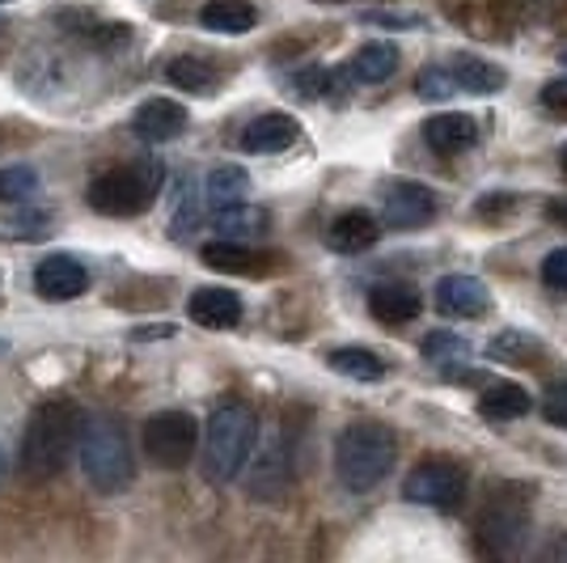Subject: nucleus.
Returning a JSON list of instances; mask_svg holds the SVG:
<instances>
[{"label":"nucleus","instance_id":"nucleus-1","mask_svg":"<svg viewBox=\"0 0 567 563\" xmlns=\"http://www.w3.org/2000/svg\"><path fill=\"white\" fill-rule=\"evenodd\" d=\"M81 411L72 402L51 399L43 407H34V416L25 423L22 437V470L30 479H51L69 467V453L76 449L81 437Z\"/></svg>","mask_w":567,"mask_h":563},{"label":"nucleus","instance_id":"nucleus-2","mask_svg":"<svg viewBox=\"0 0 567 563\" xmlns=\"http://www.w3.org/2000/svg\"><path fill=\"white\" fill-rule=\"evenodd\" d=\"M399 441L385 423H348L334 441V474L348 492H373L381 479L394 470Z\"/></svg>","mask_w":567,"mask_h":563},{"label":"nucleus","instance_id":"nucleus-3","mask_svg":"<svg viewBox=\"0 0 567 563\" xmlns=\"http://www.w3.org/2000/svg\"><path fill=\"white\" fill-rule=\"evenodd\" d=\"M259 420L246 402H220L204 423V474L213 483H234L255 453Z\"/></svg>","mask_w":567,"mask_h":563},{"label":"nucleus","instance_id":"nucleus-4","mask_svg":"<svg viewBox=\"0 0 567 563\" xmlns=\"http://www.w3.org/2000/svg\"><path fill=\"white\" fill-rule=\"evenodd\" d=\"M76 462L97 495H118L132 483V446L115 420H85L76 437Z\"/></svg>","mask_w":567,"mask_h":563},{"label":"nucleus","instance_id":"nucleus-5","mask_svg":"<svg viewBox=\"0 0 567 563\" xmlns=\"http://www.w3.org/2000/svg\"><path fill=\"white\" fill-rule=\"evenodd\" d=\"M162 191V165L157 162H141V165H123V170H111L90 183V208L102 212V216H141V212L153 208Z\"/></svg>","mask_w":567,"mask_h":563},{"label":"nucleus","instance_id":"nucleus-6","mask_svg":"<svg viewBox=\"0 0 567 563\" xmlns=\"http://www.w3.org/2000/svg\"><path fill=\"white\" fill-rule=\"evenodd\" d=\"M141 446L148 462H157L162 470L187 467L199 449V420L190 411H157L144 420Z\"/></svg>","mask_w":567,"mask_h":563},{"label":"nucleus","instance_id":"nucleus-7","mask_svg":"<svg viewBox=\"0 0 567 563\" xmlns=\"http://www.w3.org/2000/svg\"><path fill=\"white\" fill-rule=\"evenodd\" d=\"M466 488H471V474H466V467L450 462V458H427L402 479V495L411 504L436 509V513H453L466 500Z\"/></svg>","mask_w":567,"mask_h":563},{"label":"nucleus","instance_id":"nucleus-8","mask_svg":"<svg viewBox=\"0 0 567 563\" xmlns=\"http://www.w3.org/2000/svg\"><path fill=\"white\" fill-rule=\"evenodd\" d=\"M436 216V191L411 178H390L381 187V221L390 229H420Z\"/></svg>","mask_w":567,"mask_h":563},{"label":"nucleus","instance_id":"nucleus-9","mask_svg":"<svg viewBox=\"0 0 567 563\" xmlns=\"http://www.w3.org/2000/svg\"><path fill=\"white\" fill-rule=\"evenodd\" d=\"M34 288L43 301H72L90 288V272L85 263L72 255H48L34 267Z\"/></svg>","mask_w":567,"mask_h":563},{"label":"nucleus","instance_id":"nucleus-10","mask_svg":"<svg viewBox=\"0 0 567 563\" xmlns=\"http://www.w3.org/2000/svg\"><path fill=\"white\" fill-rule=\"evenodd\" d=\"M132 132L144 144H169L187 132V106L169 102V98H148L141 111L132 115Z\"/></svg>","mask_w":567,"mask_h":563},{"label":"nucleus","instance_id":"nucleus-11","mask_svg":"<svg viewBox=\"0 0 567 563\" xmlns=\"http://www.w3.org/2000/svg\"><path fill=\"white\" fill-rule=\"evenodd\" d=\"M187 314L190 323H199V327L208 330H234L241 323V297H237L234 288H195L187 301Z\"/></svg>","mask_w":567,"mask_h":563},{"label":"nucleus","instance_id":"nucleus-12","mask_svg":"<svg viewBox=\"0 0 567 563\" xmlns=\"http://www.w3.org/2000/svg\"><path fill=\"white\" fill-rule=\"evenodd\" d=\"M487 284L474 280V276H441L436 284V309L445 314V318H478L483 309H487Z\"/></svg>","mask_w":567,"mask_h":563},{"label":"nucleus","instance_id":"nucleus-13","mask_svg":"<svg viewBox=\"0 0 567 563\" xmlns=\"http://www.w3.org/2000/svg\"><path fill=\"white\" fill-rule=\"evenodd\" d=\"M369 314L385 327H406V323H415L424 314V297L415 288H406V284H378L369 293Z\"/></svg>","mask_w":567,"mask_h":563},{"label":"nucleus","instance_id":"nucleus-14","mask_svg":"<svg viewBox=\"0 0 567 563\" xmlns=\"http://www.w3.org/2000/svg\"><path fill=\"white\" fill-rule=\"evenodd\" d=\"M301 136V123L284 111H271V115H259L246 132H241V149L246 153H284L288 144H297Z\"/></svg>","mask_w":567,"mask_h":563},{"label":"nucleus","instance_id":"nucleus-15","mask_svg":"<svg viewBox=\"0 0 567 563\" xmlns=\"http://www.w3.org/2000/svg\"><path fill=\"white\" fill-rule=\"evenodd\" d=\"M378 237H381L378 216L364 208H352V212H343V216H334L331 229H327V242H331V250H339V255H360V250H369Z\"/></svg>","mask_w":567,"mask_h":563},{"label":"nucleus","instance_id":"nucleus-16","mask_svg":"<svg viewBox=\"0 0 567 563\" xmlns=\"http://www.w3.org/2000/svg\"><path fill=\"white\" fill-rule=\"evenodd\" d=\"M424 141H427V149H436V153L453 157V153L474 149V141H478V123H474V115H462V111H453V115H432L424 123Z\"/></svg>","mask_w":567,"mask_h":563},{"label":"nucleus","instance_id":"nucleus-17","mask_svg":"<svg viewBox=\"0 0 567 563\" xmlns=\"http://www.w3.org/2000/svg\"><path fill=\"white\" fill-rule=\"evenodd\" d=\"M445 69H450L457 94H496V90H504V81H508V72L499 69V64L478 60V55H453Z\"/></svg>","mask_w":567,"mask_h":563},{"label":"nucleus","instance_id":"nucleus-18","mask_svg":"<svg viewBox=\"0 0 567 563\" xmlns=\"http://www.w3.org/2000/svg\"><path fill=\"white\" fill-rule=\"evenodd\" d=\"M199 25L213 34H250L259 25V9L250 0H208L199 9Z\"/></svg>","mask_w":567,"mask_h":563},{"label":"nucleus","instance_id":"nucleus-19","mask_svg":"<svg viewBox=\"0 0 567 563\" xmlns=\"http://www.w3.org/2000/svg\"><path fill=\"white\" fill-rule=\"evenodd\" d=\"M529 407H534V402H529V395H525V386L496 381V386H487V395L478 399V416H483V420L508 423V420H520Z\"/></svg>","mask_w":567,"mask_h":563},{"label":"nucleus","instance_id":"nucleus-20","mask_svg":"<svg viewBox=\"0 0 567 563\" xmlns=\"http://www.w3.org/2000/svg\"><path fill=\"white\" fill-rule=\"evenodd\" d=\"M204 195H208V204H213L216 212L234 208V204H246V195H250V174H246L241 165H216L213 174H208V183H204Z\"/></svg>","mask_w":567,"mask_h":563},{"label":"nucleus","instance_id":"nucleus-21","mask_svg":"<svg viewBox=\"0 0 567 563\" xmlns=\"http://www.w3.org/2000/svg\"><path fill=\"white\" fill-rule=\"evenodd\" d=\"M348 72H352L355 81H364V85H381L385 76L399 72V48H390V43H364L352 55Z\"/></svg>","mask_w":567,"mask_h":563},{"label":"nucleus","instance_id":"nucleus-22","mask_svg":"<svg viewBox=\"0 0 567 563\" xmlns=\"http://www.w3.org/2000/svg\"><path fill=\"white\" fill-rule=\"evenodd\" d=\"M327 365L339 377H352V381H381L385 377V360L378 352H369V348H334L327 356Z\"/></svg>","mask_w":567,"mask_h":563},{"label":"nucleus","instance_id":"nucleus-23","mask_svg":"<svg viewBox=\"0 0 567 563\" xmlns=\"http://www.w3.org/2000/svg\"><path fill=\"white\" fill-rule=\"evenodd\" d=\"M166 81L174 90H187V94H213L216 72L204 60H195V55H178V60L166 64Z\"/></svg>","mask_w":567,"mask_h":563},{"label":"nucleus","instance_id":"nucleus-24","mask_svg":"<svg viewBox=\"0 0 567 563\" xmlns=\"http://www.w3.org/2000/svg\"><path fill=\"white\" fill-rule=\"evenodd\" d=\"M255 250H246V246H237V242H213V246H204V263L213 267V272H234V276H250V272H262V263H255Z\"/></svg>","mask_w":567,"mask_h":563},{"label":"nucleus","instance_id":"nucleus-25","mask_svg":"<svg viewBox=\"0 0 567 563\" xmlns=\"http://www.w3.org/2000/svg\"><path fill=\"white\" fill-rule=\"evenodd\" d=\"M424 356L441 369H457V365L471 360V344L462 335H453V330H432L424 339Z\"/></svg>","mask_w":567,"mask_h":563},{"label":"nucleus","instance_id":"nucleus-26","mask_svg":"<svg viewBox=\"0 0 567 563\" xmlns=\"http://www.w3.org/2000/svg\"><path fill=\"white\" fill-rule=\"evenodd\" d=\"M39 187H43V178H39V170H30V165H4V170H0V199H4V204L34 199Z\"/></svg>","mask_w":567,"mask_h":563},{"label":"nucleus","instance_id":"nucleus-27","mask_svg":"<svg viewBox=\"0 0 567 563\" xmlns=\"http://www.w3.org/2000/svg\"><path fill=\"white\" fill-rule=\"evenodd\" d=\"M483 539L496 551H513V542L525 539V521L517 513H487L483 516Z\"/></svg>","mask_w":567,"mask_h":563},{"label":"nucleus","instance_id":"nucleus-28","mask_svg":"<svg viewBox=\"0 0 567 563\" xmlns=\"http://www.w3.org/2000/svg\"><path fill=\"white\" fill-rule=\"evenodd\" d=\"M262 212L255 208H246V204H234V208H220L216 212V229L225 237H250V234H259L262 229Z\"/></svg>","mask_w":567,"mask_h":563},{"label":"nucleus","instance_id":"nucleus-29","mask_svg":"<svg viewBox=\"0 0 567 563\" xmlns=\"http://www.w3.org/2000/svg\"><path fill=\"white\" fill-rule=\"evenodd\" d=\"M297 85H301L306 98H331L343 90V76H334V72H327V69H309L297 76Z\"/></svg>","mask_w":567,"mask_h":563},{"label":"nucleus","instance_id":"nucleus-30","mask_svg":"<svg viewBox=\"0 0 567 563\" xmlns=\"http://www.w3.org/2000/svg\"><path fill=\"white\" fill-rule=\"evenodd\" d=\"M415 90H420L424 98H453V94H457V85H453L450 69H427V72H420Z\"/></svg>","mask_w":567,"mask_h":563},{"label":"nucleus","instance_id":"nucleus-31","mask_svg":"<svg viewBox=\"0 0 567 563\" xmlns=\"http://www.w3.org/2000/svg\"><path fill=\"white\" fill-rule=\"evenodd\" d=\"M543 284L555 288V293H567V246H559V250H550L543 258Z\"/></svg>","mask_w":567,"mask_h":563},{"label":"nucleus","instance_id":"nucleus-32","mask_svg":"<svg viewBox=\"0 0 567 563\" xmlns=\"http://www.w3.org/2000/svg\"><path fill=\"white\" fill-rule=\"evenodd\" d=\"M183 195H178V212H174V237H187L195 229V191H190V178H183Z\"/></svg>","mask_w":567,"mask_h":563},{"label":"nucleus","instance_id":"nucleus-33","mask_svg":"<svg viewBox=\"0 0 567 563\" xmlns=\"http://www.w3.org/2000/svg\"><path fill=\"white\" fill-rule=\"evenodd\" d=\"M543 416L555 423V428H567V381H555V386L546 390Z\"/></svg>","mask_w":567,"mask_h":563},{"label":"nucleus","instance_id":"nucleus-34","mask_svg":"<svg viewBox=\"0 0 567 563\" xmlns=\"http://www.w3.org/2000/svg\"><path fill=\"white\" fill-rule=\"evenodd\" d=\"M543 102L550 106V111H567V76H559V81H546Z\"/></svg>","mask_w":567,"mask_h":563},{"label":"nucleus","instance_id":"nucleus-35","mask_svg":"<svg viewBox=\"0 0 567 563\" xmlns=\"http://www.w3.org/2000/svg\"><path fill=\"white\" fill-rule=\"evenodd\" d=\"M369 22L378 25H399V30H406V25H415L420 18H394V13H369Z\"/></svg>","mask_w":567,"mask_h":563},{"label":"nucleus","instance_id":"nucleus-36","mask_svg":"<svg viewBox=\"0 0 567 563\" xmlns=\"http://www.w3.org/2000/svg\"><path fill=\"white\" fill-rule=\"evenodd\" d=\"M546 216H550L555 225H567V199H555V204H546Z\"/></svg>","mask_w":567,"mask_h":563},{"label":"nucleus","instance_id":"nucleus-37","mask_svg":"<svg viewBox=\"0 0 567 563\" xmlns=\"http://www.w3.org/2000/svg\"><path fill=\"white\" fill-rule=\"evenodd\" d=\"M0 479H4V449H0Z\"/></svg>","mask_w":567,"mask_h":563},{"label":"nucleus","instance_id":"nucleus-38","mask_svg":"<svg viewBox=\"0 0 567 563\" xmlns=\"http://www.w3.org/2000/svg\"><path fill=\"white\" fill-rule=\"evenodd\" d=\"M559 157H564V170H567V144H564V153H559Z\"/></svg>","mask_w":567,"mask_h":563},{"label":"nucleus","instance_id":"nucleus-39","mask_svg":"<svg viewBox=\"0 0 567 563\" xmlns=\"http://www.w3.org/2000/svg\"><path fill=\"white\" fill-rule=\"evenodd\" d=\"M0 4H9V0H0Z\"/></svg>","mask_w":567,"mask_h":563},{"label":"nucleus","instance_id":"nucleus-40","mask_svg":"<svg viewBox=\"0 0 567 563\" xmlns=\"http://www.w3.org/2000/svg\"><path fill=\"white\" fill-rule=\"evenodd\" d=\"M564 60H567V55H564Z\"/></svg>","mask_w":567,"mask_h":563}]
</instances>
